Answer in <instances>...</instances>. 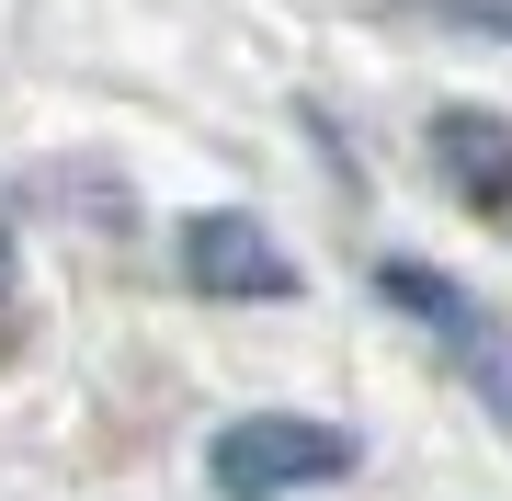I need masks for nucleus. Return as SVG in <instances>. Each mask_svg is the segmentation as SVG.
Wrapping results in <instances>:
<instances>
[{
  "instance_id": "20e7f679",
  "label": "nucleus",
  "mask_w": 512,
  "mask_h": 501,
  "mask_svg": "<svg viewBox=\"0 0 512 501\" xmlns=\"http://www.w3.org/2000/svg\"><path fill=\"white\" fill-rule=\"evenodd\" d=\"M444 171L478 194V205H512V126H490V114H444Z\"/></svg>"
},
{
  "instance_id": "f03ea898",
  "label": "nucleus",
  "mask_w": 512,
  "mask_h": 501,
  "mask_svg": "<svg viewBox=\"0 0 512 501\" xmlns=\"http://www.w3.org/2000/svg\"><path fill=\"white\" fill-rule=\"evenodd\" d=\"M376 285H387V297H399L410 319H433V342L456 353V376L478 388V410H490V422L512 433V319H490V308L467 297V285H444L433 262H387Z\"/></svg>"
},
{
  "instance_id": "f257e3e1",
  "label": "nucleus",
  "mask_w": 512,
  "mask_h": 501,
  "mask_svg": "<svg viewBox=\"0 0 512 501\" xmlns=\"http://www.w3.org/2000/svg\"><path fill=\"white\" fill-rule=\"evenodd\" d=\"M353 445L330 422H296V410H262V422H228L217 433V456H205V479H217L228 501H285V490H319V479H342Z\"/></svg>"
},
{
  "instance_id": "7ed1b4c3",
  "label": "nucleus",
  "mask_w": 512,
  "mask_h": 501,
  "mask_svg": "<svg viewBox=\"0 0 512 501\" xmlns=\"http://www.w3.org/2000/svg\"><path fill=\"white\" fill-rule=\"evenodd\" d=\"M183 274L205 297H296V262L262 240L251 217H194L183 228Z\"/></svg>"
}]
</instances>
